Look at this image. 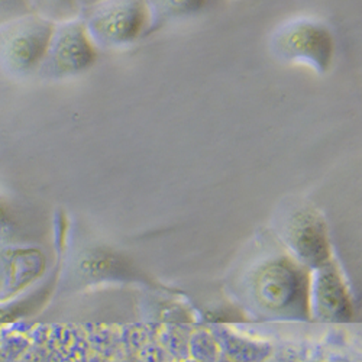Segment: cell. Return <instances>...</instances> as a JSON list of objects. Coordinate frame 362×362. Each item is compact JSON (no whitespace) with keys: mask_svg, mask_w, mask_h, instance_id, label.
<instances>
[{"mask_svg":"<svg viewBox=\"0 0 362 362\" xmlns=\"http://www.w3.org/2000/svg\"><path fill=\"white\" fill-rule=\"evenodd\" d=\"M269 49L283 63L301 64L316 73H326L334 57V38L320 19L294 16L271 33Z\"/></svg>","mask_w":362,"mask_h":362,"instance_id":"obj_1","label":"cell"},{"mask_svg":"<svg viewBox=\"0 0 362 362\" xmlns=\"http://www.w3.org/2000/svg\"><path fill=\"white\" fill-rule=\"evenodd\" d=\"M52 25L33 12L0 22V70L13 78L37 74Z\"/></svg>","mask_w":362,"mask_h":362,"instance_id":"obj_2","label":"cell"},{"mask_svg":"<svg viewBox=\"0 0 362 362\" xmlns=\"http://www.w3.org/2000/svg\"><path fill=\"white\" fill-rule=\"evenodd\" d=\"M96 48L119 49L134 44L146 31L144 0H102L78 15Z\"/></svg>","mask_w":362,"mask_h":362,"instance_id":"obj_3","label":"cell"},{"mask_svg":"<svg viewBox=\"0 0 362 362\" xmlns=\"http://www.w3.org/2000/svg\"><path fill=\"white\" fill-rule=\"evenodd\" d=\"M96 62V47L90 41L80 16L54 22L47 49L37 74L44 78H67L87 71Z\"/></svg>","mask_w":362,"mask_h":362,"instance_id":"obj_4","label":"cell"},{"mask_svg":"<svg viewBox=\"0 0 362 362\" xmlns=\"http://www.w3.org/2000/svg\"><path fill=\"white\" fill-rule=\"evenodd\" d=\"M258 303L273 312H287L303 306L306 280L287 259L271 261L259 268L252 281Z\"/></svg>","mask_w":362,"mask_h":362,"instance_id":"obj_5","label":"cell"},{"mask_svg":"<svg viewBox=\"0 0 362 362\" xmlns=\"http://www.w3.org/2000/svg\"><path fill=\"white\" fill-rule=\"evenodd\" d=\"M283 233L290 248L305 262L320 265L329 257L323 223L308 209L296 210L283 225Z\"/></svg>","mask_w":362,"mask_h":362,"instance_id":"obj_6","label":"cell"},{"mask_svg":"<svg viewBox=\"0 0 362 362\" xmlns=\"http://www.w3.org/2000/svg\"><path fill=\"white\" fill-rule=\"evenodd\" d=\"M222 0H144L148 23L145 35L156 33L167 23L192 19L214 11Z\"/></svg>","mask_w":362,"mask_h":362,"instance_id":"obj_7","label":"cell"},{"mask_svg":"<svg viewBox=\"0 0 362 362\" xmlns=\"http://www.w3.org/2000/svg\"><path fill=\"white\" fill-rule=\"evenodd\" d=\"M316 303L323 317L341 320L349 316V301L335 269L323 267L316 281Z\"/></svg>","mask_w":362,"mask_h":362,"instance_id":"obj_8","label":"cell"},{"mask_svg":"<svg viewBox=\"0 0 362 362\" xmlns=\"http://www.w3.org/2000/svg\"><path fill=\"white\" fill-rule=\"evenodd\" d=\"M29 12L51 22H59L78 16L76 0H23Z\"/></svg>","mask_w":362,"mask_h":362,"instance_id":"obj_9","label":"cell"},{"mask_svg":"<svg viewBox=\"0 0 362 362\" xmlns=\"http://www.w3.org/2000/svg\"><path fill=\"white\" fill-rule=\"evenodd\" d=\"M23 0H0V22L28 13Z\"/></svg>","mask_w":362,"mask_h":362,"instance_id":"obj_10","label":"cell"},{"mask_svg":"<svg viewBox=\"0 0 362 362\" xmlns=\"http://www.w3.org/2000/svg\"><path fill=\"white\" fill-rule=\"evenodd\" d=\"M99 2H102V0H76V5L78 8V15H80L81 11H84V9L90 8V6H93V5L99 4Z\"/></svg>","mask_w":362,"mask_h":362,"instance_id":"obj_11","label":"cell"}]
</instances>
